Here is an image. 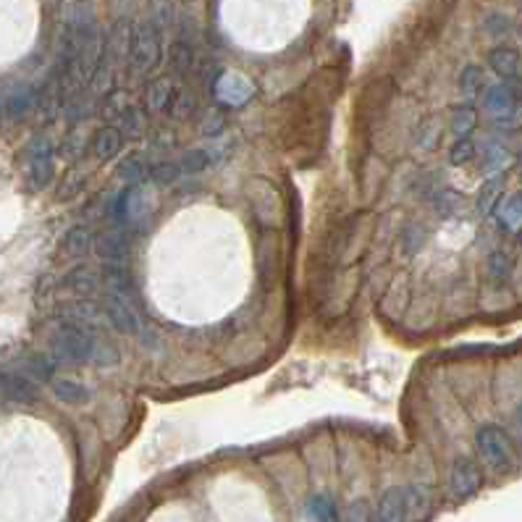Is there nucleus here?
Wrapping results in <instances>:
<instances>
[{"label":"nucleus","mask_w":522,"mask_h":522,"mask_svg":"<svg viewBox=\"0 0 522 522\" xmlns=\"http://www.w3.org/2000/svg\"><path fill=\"white\" fill-rule=\"evenodd\" d=\"M509 163H512V156H509V150H507L504 145H491V147L485 150L483 171L491 173V176H496V173H501Z\"/></svg>","instance_id":"36"},{"label":"nucleus","mask_w":522,"mask_h":522,"mask_svg":"<svg viewBox=\"0 0 522 522\" xmlns=\"http://www.w3.org/2000/svg\"><path fill=\"white\" fill-rule=\"evenodd\" d=\"M147 179H150L153 184L168 187V184H173V181H179V179H181V171H179V165H176L173 161H156V163H150Z\"/></svg>","instance_id":"35"},{"label":"nucleus","mask_w":522,"mask_h":522,"mask_svg":"<svg viewBox=\"0 0 522 522\" xmlns=\"http://www.w3.org/2000/svg\"><path fill=\"white\" fill-rule=\"evenodd\" d=\"M476 126H478V114L470 103H462L454 108V114H451V134L454 137H470Z\"/></svg>","instance_id":"30"},{"label":"nucleus","mask_w":522,"mask_h":522,"mask_svg":"<svg viewBox=\"0 0 522 522\" xmlns=\"http://www.w3.org/2000/svg\"><path fill=\"white\" fill-rule=\"evenodd\" d=\"M100 283L105 291H114L121 297H131L134 286H137L129 263H108V260H103V265H100Z\"/></svg>","instance_id":"11"},{"label":"nucleus","mask_w":522,"mask_h":522,"mask_svg":"<svg viewBox=\"0 0 522 522\" xmlns=\"http://www.w3.org/2000/svg\"><path fill=\"white\" fill-rule=\"evenodd\" d=\"M402 244L407 252H417L423 244H425V229L420 226V223H412V226H407V232H404Z\"/></svg>","instance_id":"41"},{"label":"nucleus","mask_w":522,"mask_h":522,"mask_svg":"<svg viewBox=\"0 0 522 522\" xmlns=\"http://www.w3.org/2000/svg\"><path fill=\"white\" fill-rule=\"evenodd\" d=\"M173 89H176V84L168 80V77L153 80L147 84V89H145V108H147L150 114H165L168 105H171Z\"/></svg>","instance_id":"18"},{"label":"nucleus","mask_w":522,"mask_h":522,"mask_svg":"<svg viewBox=\"0 0 522 522\" xmlns=\"http://www.w3.org/2000/svg\"><path fill=\"white\" fill-rule=\"evenodd\" d=\"M509 27H512V21H509L504 13H488L485 21H483V29H485V35H491V38H504V35L509 32Z\"/></svg>","instance_id":"40"},{"label":"nucleus","mask_w":522,"mask_h":522,"mask_svg":"<svg viewBox=\"0 0 522 522\" xmlns=\"http://www.w3.org/2000/svg\"><path fill=\"white\" fill-rule=\"evenodd\" d=\"M485 274L493 283H504L512 276V257L501 249L491 252L488 260H485Z\"/></svg>","instance_id":"32"},{"label":"nucleus","mask_w":522,"mask_h":522,"mask_svg":"<svg viewBox=\"0 0 522 522\" xmlns=\"http://www.w3.org/2000/svg\"><path fill=\"white\" fill-rule=\"evenodd\" d=\"M89 150L97 161H114L126 150V134L116 123H105L89 137Z\"/></svg>","instance_id":"9"},{"label":"nucleus","mask_w":522,"mask_h":522,"mask_svg":"<svg viewBox=\"0 0 522 522\" xmlns=\"http://www.w3.org/2000/svg\"><path fill=\"white\" fill-rule=\"evenodd\" d=\"M131 247H134V234L129 232V226H114L95 237L97 257L108 263H129Z\"/></svg>","instance_id":"6"},{"label":"nucleus","mask_w":522,"mask_h":522,"mask_svg":"<svg viewBox=\"0 0 522 522\" xmlns=\"http://www.w3.org/2000/svg\"><path fill=\"white\" fill-rule=\"evenodd\" d=\"M496 121V126L499 129H507V131H518V129H522V108L518 105L515 111H509L507 116H499Z\"/></svg>","instance_id":"43"},{"label":"nucleus","mask_w":522,"mask_h":522,"mask_svg":"<svg viewBox=\"0 0 522 522\" xmlns=\"http://www.w3.org/2000/svg\"><path fill=\"white\" fill-rule=\"evenodd\" d=\"M520 66H522L520 53H518L515 47H509V45H499V47H493V50L488 53V69H491L496 77H501L504 81L518 80V77H520Z\"/></svg>","instance_id":"15"},{"label":"nucleus","mask_w":522,"mask_h":522,"mask_svg":"<svg viewBox=\"0 0 522 522\" xmlns=\"http://www.w3.org/2000/svg\"><path fill=\"white\" fill-rule=\"evenodd\" d=\"M58 286L63 289V291H69V294H74L77 299H89L103 283H100V274L97 271H92V268H87V265H77V268H72Z\"/></svg>","instance_id":"13"},{"label":"nucleus","mask_w":522,"mask_h":522,"mask_svg":"<svg viewBox=\"0 0 522 522\" xmlns=\"http://www.w3.org/2000/svg\"><path fill=\"white\" fill-rule=\"evenodd\" d=\"M483 485V470L478 467L476 459L470 457H459L454 465H451V473H449V488L457 499H470L473 493H478Z\"/></svg>","instance_id":"8"},{"label":"nucleus","mask_w":522,"mask_h":522,"mask_svg":"<svg viewBox=\"0 0 522 522\" xmlns=\"http://www.w3.org/2000/svg\"><path fill=\"white\" fill-rule=\"evenodd\" d=\"M476 446L481 451L483 462L493 470H507L515 459V449L504 428L499 425H483L476 434Z\"/></svg>","instance_id":"4"},{"label":"nucleus","mask_w":522,"mask_h":522,"mask_svg":"<svg viewBox=\"0 0 522 522\" xmlns=\"http://www.w3.org/2000/svg\"><path fill=\"white\" fill-rule=\"evenodd\" d=\"M520 97H522L520 77L509 81L501 80L483 89V108H485L493 119H499V116H507L509 111H515V108L520 105Z\"/></svg>","instance_id":"5"},{"label":"nucleus","mask_w":522,"mask_h":522,"mask_svg":"<svg viewBox=\"0 0 522 522\" xmlns=\"http://www.w3.org/2000/svg\"><path fill=\"white\" fill-rule=\"evenodd\" d=\"M483 89H485V72L476 63L465 66L459 74V92H462L465 103H473L476 97H481Z\"/></svg>","instance_id":"26"},{"label":"nucleus","mask_w":522,"mask_h":522,"mask_svg":"<svg viewBox=\"0 0 522 522\" xmlns=\"http://www.w3.org/2000/svg\"><path fill=\"white\" fill-rule=\"evenodd\" d=\"M147 171H150V163L145 156H126L116 165V176L126 184H142L147 179Z\"/></svg>","instance_id":"25"},{"label":"nucleus","mask_w":522,"mask_h":522,"mask_svg":"<svg viewBox=\"0 0 522 522\" xmlns=\"http://www.w3.org/2000/svg\"><path fill=\"white\" fill-rule=\"evenodd\" d=\"M163 61V29L150 19L131 24V40H129V69L139 77L158 69Z\"/></svg>","instance_id":"2"},{"label":"nucleus","mask_w":522,"mask_h":522,"mask_svg":"<svg viewBox=\"0 0 522 522\" xmlns=\"http://www.w3.org/2000/svg\"><path fill=\"white\" fill-rule=\"evenodd\" d=\"M129 40H131V21L119 19L111 35H105V58L111 61L114 69H119L129 61Z\"/></svg>","instance_id":"14"},{"label":"nucleus","mask_w":522,"mask_h":522,"mask_svg":"<svg viewBox=\"0 0 522 522\" xmlns=\"http://www.w3.org/2000/svg\"><path fill=\"white\" fill-rule=\"evenodd\" d=\"M55 156L58 147L53 145L50 137H35L27 147V181L35 192H42L53 184L55 179Z\"/></svg>","instance_id":"3"},{"label":"nucleus","mask_w":522,"mask_h":522,"mask_svg":"<svg viewBox=\"0 0 522 522\" xmlns=\"http://www.w3.org/2000/svg\"><path fill=\"white\" fill-rule=\"evenodd\" d=\"M87 150H89V139L84 134H80V131H69L63 137V142L58 145V156L69 163L81 161L87 156Z\"/></svg>","instance_id":"31"},{"label":"nucleus","mask_w":522,"mask_h":522,"mask_svg":"<svg viewBox=\"0 0 522 522\" xmlns=\"http://www.w3.org/2000/svg\"><path fill=\"white\" fill-rule=\"evenodd\" d=\"M19 370H21V375H27L29 381H53L55 362H53V358H47V355L35 352V355H27V358L19 360Z\"/></svg>","instance_id":"22"},{"label":"nucleus","mask_w":522,"mask_h":522,"mask_svg":"<svg viewBox=\"0 0 522 522\" xmlns=\"http://www.w3.org/2000/svg\"><path fill=\"white\" fill-rule=\"evenodd\" d=\"M150 145L156 147V150H171L173 145H176V134L171 131V129H156L153 131V139H150Z\"/></svg>","instance_id":"42"},{"label":"nucleus","mask_w":522,"mask_h":522,"mask_svg":"<svg viewBox=\"0 0 522 522\" xmlns=\"http://www.w3.org/2000/svg\"><path fill=\"white\" fill-rule=\"evenodd\" d=\"M103 316H105V323L116 331V333H137L139 331V321L134 316V307L129 305V297H121V294H114V291H105L103 294Z\"/></svg>","instance_id":"7"},{"label":"nucleus","mask_w":522,"mask_h":522,"mask_svg":"<svg viewBox=\"0 0 522 522\" xmlns=\"http://www.w3.org/2000/svg\"><path fill=\"white\" fill-rule=\"evenodd\" d=\"M95 333L97 331H92V328H87V325H81L77 321H58L55 328L50 331V339H47L53 360L74 362V365L92 362V358H95Z\"/></svg>","instance_id":"1"},{"label":"nucleus","mask_w":522,"mask_h":522,"mask_svg":"<svg viewBox=\"0 0 522 522\" xmlns=\"http://www.w3.org/2000/svg\"><path fill=\"white\" fill-rule=\"evenodd\" d=\"M412 139H415V145H417L420 150H425V153L436 150L439 142H442V126H439V121L436 119L417 121L415 129H412Z\"/></svg>","instance_id":"23"},{"label":"nucleus","mask_w":522,"mask_h":522,"mask_svg":"<svg viewBox=\"0 0 522 522\" xmlns=\"http://www.w3.org/2000/svg\"><path fill=\"white\" fill-rule=\"evenodd\" d=\"M195 108H198V97H195V92L189 89V87H176L173 89V97H171V105H168V114L173 116V119H189L192 114H195Z\"/></svg>","instance_id":"29"},{"label":"nucleus","mask_w":522,"mask_h":522,"mask_svg":"<svg viewBox=\"0 0 522 522\" xmlns=\"http://www.w3.org/2000/svg\"><path fill=\"white\" fill-rule=\"evenodd\" d=\"M0 400L16 404H35L40 400L35 381H29L21 373H5L0 370Z\"/></svg>","instance_id":"10"},{"label":"nucleus","mask_w":522,"mask_h":522,"mask_svg":"<svg viewBox=\"0 0 522 522\" xmlns=\"http://www.w3.org/2000/svg\"><path fill=\"white\" fill-rule=\"evenodd\" d=\"M129 105H131V97L123 89H111L105 97H100V114H103V119L111 121V123H116Z\"/></svg>","instance_id":"28"},{"label":"nucleus","mask_w":522,"mask_h":522,"mask_svg":"<svg viewBox=\"0 0 522 522\" xmlns=\"http://www.w3.org/2000/svg\"><path fill=\"white\" fill-rule=\"evenodd\" d=\"M116 126L126 134V139H129V137H142V131H145V111H142L139 105L131 103V105L123 111V116L116 121Z\"/></svg>","instance_id":"34"},{"label":"nucleus","mask_w":522,"mask_h":522,"mask_svg":"<svg viewBox=\"0 0 522 522\" xmlns=\"http://www.w3.org/2000/svg\"><path fill=\"white\" fill-rule=\"evenodd\" d=\"M476 153H478V147L470 137H457L451 150H449V161H451V165H465L476 158Z\"/></svg>","instance_id":"37"},{"label":"nucleus","mask_w":522,"mask_h":522,"mask_svg":"<svg viewBox=\"0 0 522 522\" xmlns=\"http://www.w3.org/2000/svg\"><path fill=\"white\" fill-rule=\"evenodd\" d=\"M454 207H457V195H451V192H442V195L436 198V210H439L442 215H449Z\"/></svg>","instance_id":"45"},{"label":"nucleus","mask_w":522,"mask_h":522,"mask_svg":"<svg viewBox=\"0 0 522 522\" xmlns=\"http://www.w3.org/2000/svg\"><path fill=\"white\" fill-rule=\"evenodd\" d=\"M150 21L158 24L163 32L171 29V24L176 21V5L171 0H153V8H150Z\"/></svg>","instance_id":"38"},{"label":"nucleus","mask_w":522,"mask_h":522,"mask_svg":"<svg viewBox=\"0 0 522 522\" xmlns=\"http://www.w3.org/2000/svg\"><path fill=\"white\" fill-rule=\"evenodd\" d=\"M215 92H218L226 103H244L255 89H252L249 81H244L241 77H234V74L223 77V74H221V80L215 84Z\"/></svg>","instance_id":"24"},{"label":"nucleus","mask_w":522,"mask_h":522,"mask_svg":"<svg viewBox=\"0 0 522 522\" xmlns=\"http://www.w3.org/2000/svg\"><path fill=\"white\" fill-rule=\"evenodd\" d=\"M61 247H63V252L69 257L77 260V257H84V255H89L95 249V234H92L89 226H72L66 232L63 241H61Z\"/></svg>","instance_id":"19"},{"label":"nucleus","mask_w":522,"mask_h":522,"mask_svg":"<svg viewBox=\"0 0 522 522\" xmlns=\"http://www.w3.org/2000/svg\"><path fill=\"white\" fill-rule=\"evenodd\" d=\"M307 512H310V518H316L318 522H339L336 520V507H333V501L325 499V496H316V499L310 501Z\"/></svg>","instance_id":"39"},{"label":"nucleus","mask_w":522,"mask_h":522,"mask_svg":"<svg viewBox=\"0 0 522 522\" xmlns=\"http://www.w3.org/2000/svg\"><path fill=\"white\" fill-rule=\"evenodd\" d=\"M192 69H195V47H192L189 38L173 40L171 50H168V72L173 77L184 80V77L192 74Z\"/></svg>","instance_id":"16"},{"label":"nucleus","mask_w":522,"mask_h":522,"mask_svg":"<svg viewBox=\"0 0 522 522\" xmlns=\"http://www.w3.org/2000/svg\"><path fill=\"white\" fill-rule=\"evenodd\" d=\"M50 386H53L55 400H61L63 404H72V407H80V404H87L92 400V392L84 383L69 381V378H53Z\"/></svg>","instance_id":"20"},{"label":"nucleus","mask_w":522,"mask_h":522,"mask_svg":"<svg viewBox=\"0 0 522 522\" xmlns=\"http://www.w3.org/2000/svg\"><path fill=\"white\" fill-rule=\"evenodd\" d=\"M501 198H504V176L496 173V176H491L488 181H483L481 192H478V200H476L478 213H481V215H491V213L499 207Z\"/></svg>","instance_id":"21"},{"label":"nucleus","mask_w":522,"mask_h":522,"mask_svg":"<svg viewBox=\"0 0 522 522\" xmlns=\"http://www.w3.org/2000/svg\"><path fill=\"white\" fill-rule=\"evenodd\" d=\"M347 522H373L370 520V507H367V501H365V499H358L355 504H349Z\"/></svg>","instance_id":"44"},{"label":"nucleus","mask_w":522,"mask_h":522,"mask_svg":"<svg viewBox=\"0 0 522 522\" xmlns=\"http://www.w3.org/2000/svg\"><path fill=\"white\" fill-rule=\"evenodd\" d=\"M38 100H40V92L38 89H32V87H19V89H13L8 97H5V116L11 121H19L24 119L29 111H35L38 108Z\"/></svg>","instance_id":"17"},{"label":"nucleus","mask_w":522,"mask_h":522,"mask_svg":"<svg viewBox=\"0 0 522 522\" xmlns=\"http://www.w3.org/2000/svg\"><path fill=\"white\" fill-rule=\"evenodd\" d=\"M179 171H181V176H198L202 171H207L210 165H213V156L207 153V150H187L179 161Z\"/></svg>","instance_id":"33"},{"label":"nucleus","mask_w":522,"mask_h":522,"mask_svg":"<svg viewBox=\"0 0 522 522\" xmlns=\"http://www.w3.org/2000/svg\"><path fill=\"white\" fill-rule=\"evenodd\" d=\"M407 488L394 485L389 488L381 499L378 507L373 512V522H407Z\"/></svg>","instance_id":"12"},{"label":"nucleus","mask_w":522,"mask_h":522,"mask_svg":"<svg viewBox=\"0 0 522 522\" xmlns=\"http://www.w3.org/2000/svg\"><path fill=\"white\" fill-rule=\"evenodd\" d=\"M0 116H3V105H0Z\"/></svg>","instance_id":"47"},{"label":"nucleus","mask_w":522,"mask_h":522,"mask_svg":"<svg viewBox=\"0 0 522 522\" xmlns=\"http://www.w3.org/2000/svg\"><path fill=\"white\" fill-rule=\"evenodd\" d=\"M518 32H520V40H522V24H520V29H518Z\"/></svg>","instance_id":"46"},{"label":"nucleus","mask_w":522,"mask_h":522,"mask_svg":"<svg viewBox=\"0 0 522 522\" xmlns=\"http://www.w3.org/2000/svg\"><path fill=\"white\" fill-rule=\"evenodd\" d=\"M499 223L507 232H520L522 229V189L512 192L499 207Z\"/></svg>","instance_id":"27"}]
</instances>
